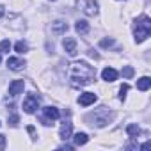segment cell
Here are the masks:
<instances>
[{
	"mask_svg": "<svg viewBox=\"0 0 151 151\" xmlns=\"http://www.w3.org/2000/svg\"><path fill=\"white\" fill-rule=\"evenodd\" d=\"M23 87H25V82H23V80H13V82L9 84V96H11V98L18 96V94L23 91Z\"/></svg>",
	"mask_w": 151,
	"mask_h": 151,
	"instance_id": "6",
	"label": "cell"
},
{
	"mask_svg": "<svg viewBox=\"0 0 151 151\" xmlns=\"http://www.w3.org/2000/svg\"><path fill=\"white\" fill-rule=\"evenodd\" d=\"M96 77V71L93 69V66H89L87 62H71L69 69H68V78L69 84L73 87H84L89 86Z\"/></svg>",
	"mask_w": 151,
	"mask_h": 151,
	"instance_id": "1",
	"label": "cell"
},
{
	"mask_svg": "<svg viewBox=\"0 0 151 151\" xmlns=\"http://www.w3.org/2000/svg\"><path fill=\"white\" fill-rule=\"evenodd\" d=\"M126 132H128V135H132V137H137V135L140 133V128H139L137 124H128V126H126Z\"/></svg>",
	"mask_w": 151,
	"mask_h": 151,
	"instance_id": "17",
	"label": "cell"
},
{
	"mask_svg": "<svg viewBox=\"0 0 151 151\" xmlns=\"http://www.w3.org/2000/svg\"><path fill=\"white\" fill-rule=\"evenodd\" d=\"M2 16H4V7L0 6V18H2Z\"/></svg>",
	"mask_w": 151,
	"mask_h": 151,
	"instance_id": "26",
	"label": "cell"
},
{
	"mask_svg": "<svg viewBox=\"0 0 151 151\" xmlns=\"http://www.w3.org/2000/svg\"><path fill=\"white\" fill-rule=\"evenodd\" d=\"M7 66H9V69L18 71V69H22L25 66V60L23 59H18V57H9L7 59Z\"/></svg>",
	"mask_w": 151,
	"mask_h": 151,
	"instance_id": "10",
	"label": "cell"
},
{
	"mask_svg": "<svg viewBox=\"0 0 151 151\" xmlns=\"http://www.w3.org/2000/svg\"><path fill=\"white\" fill-rule=\"evenodd\" d=\"M39 107V96L37 94H29L25 100H23V110L27 114H34Z\"/></svg>",
	"mask_w": 151,
	"mask_h": 151,
	"instance_id": "4",
	"label": "cell"
},
{
	"mask_svg": "<svg viewBox=\"0 0 151 151\" xmlns=\"http://www.w3.org/2000/svg\"><path fill=\"white\" fill-rule=\"evenodd\" d=\"M62 45H64V50H66L69 55H77V41H75L73 37H66Z\"/></svg>",
	"mask_w": 151,
	"mask_h": 151,
	"instance_id": "8",
	"label": "cell"
},
{
	"mask_svg": "<svg viewBox=\"0 0 151 151\" xmlns=\"http://www.w3.org/2000/svg\"><path fill=\"white\" fill-rule=\"evenodd\" d=\"M84 13L89 14V16H94L98 13V4L94 2V0H89V2L86 4V7H84Z\"/></svg>",
	"mask_w": 151,
	"mask_h": 151,
	"instance_id": "13",
	"label": "cell"
},
{
	"mask_svg": "<svg viewBox=\"0 0 151 151\" xmlns=\"http://www.w3.org/2000/svg\"><path fill=\"white\" fill-rule=\"evenodd\" d=\"M112 119H114V114H112L107 107H100L98 110H94V112H91L89 116H86L87 124H91V126H98V128L109 124Z\"/></svg>",
	"mask_w": 151,
	"mask_h": 151,
	"instance_id": "2",
	"label": "cell"
},
{
	"mask_svg": "<svg viewBox=\"0 0 151 151\" xmlns=\"http://www.w3.org/2000/svg\"><path fill=\"white\" fill-rule=\"evenodd\" d=\"M9 48H11L9 39H4L2 43H0V53H9Z\"/></svg>",
	"mask_w": 151,
	"mask_h": 151,
	"instance_id": "19",
	"label": "cell"
},
{
	"mask_svg": "<svg viewBox=\"0 0 151 151\" xmlns=\"http://www.w3.org/2000/svg\"><path fill=\"white\" fill-rule=\"evenodd\" d=\"M96 101V94L94 93H84V94H80V98H78V103L82 105V107H89V105H93Z\"/></svg>",
	"mask_w": 151,
	"mask_h": 151,
	"instance_id": "7",
	"label": "cell"
},
{
	"mask_svg": "<svg viewBox=\"0 0 151 151\" xmlns=\"http://www.w3.org/2000/svg\"><path fill=\"white\" fill-rule=\"evenodd\" d=\"M59 110L55 109V107H45L43 109V123L45 124H52V121H55V119H59Z\"/></svg>",
	"mask_w": 151,
	"mask_h": 151,
	"instance_id": "5",
	"label": "cell"
},
{
	"mask_svg": "<svg viewBox=\"0 0 151 151\" xmlns=\"http://www.w3.org/2000/svg\"><path fill=\"white\" fill-rule=\"evenodd\" d=\"M27 132H29V133H34V132H36V128H34V126H27Z\"/></svg>",
	"mask_w": 151,
	"mask_h": 151,
	"instance_id": "25",
	"label": "cell"
},
{
	"mask_svg": "<svg viewBox=\"0 0 151 151\" xmlns=\"http://www.w3.org/2000/svg\"><path fill=\"white\" fill-rule=\"evenodd\" d=\"M75 29H77L78 34H87V32H89V23H87L86 20H78L77 25H75Z\"/></svg>",
	"mask_w": 151,
	"mask_h": 151,
	"instance_id": "16",
	"label": "cell"
},
{
	"mask_svg": "<svg viewBox=\"0 0 151 151\" xmlns=\"http://www.w3.org/2000/svg\"><path fill=\"white\" fill-rule=\"evenodd\" d=\"M73 140H75V146H84V144H87L89 137H87V133H84V132H78V133H75Z\"/></svg>",
	"mask_w": 151,
	"mask_h": 151,
	"instance_id": "14",
	"label": "cell"
},
{
	"mask_svg": "<svg viewBox=\"0 0 151 151\" xmlns=\"http://www.w3.org/2000/svg\"><path fill=\"white\" fill-rule=\"evenodd\" d=\"M103 48H107V46H112L114 45V39H101V43H100Z\"/></svg>",
	"mask_w": 151,
	"mask_h": 151,
	"instance_id": "22",
	"label": "cell"
},
{
	"mask_svg": "<svg viewBox=\"0 0 151 151\" xmlns=\"http://www.w3.org/2000/svg\"><path fill=\"white\" fill-rule=\"evenodd\" d=\"M151 34V20L147 16H140L135 22V39L137 43H142L146 37H149Z\"/></svg>",
	"mask_w": 151,
	"mask_h": 151,
	"instance_id": "3",
	"label": "cell"
},
{
	"mask_svg": "<svg viewBox=\"0 0 151 151\" xmlns=\"http://www.w3.org/2000/svg\"><path fill=\"white\" fill-rule=\"evenodd\" d=\"M14 48H16V52H18V53H25V52L29 50V46H27V43H25V41H18Z\"/></svg>",
	"mask_w": 151,
	"mask_h": 151,
	"instance_id": "18",
	"label": "cell"
},
{
	"mask_svg": "<svg viewBox=\"0 0 151 151\" xmlns=\"http://www.w3.org/2000/svg\"><path fill=\"white\" fill-rule=\"evenodd\" d=\"M9 123H11L13 126H16V124H18V116H16V114H13V116L9 117Z\"/></svg>",
	"mask_w": 151,
	"mask_h": 151,
	"instance_id": "23",
	"label": "cell"
},
{
	"mask_svg": "<svg viewBox=\"0 0 151 151\" xmlns=\"http://www.w3.org/2000/svg\"><path fill=\"white\" fill-rule=\"evenodd\" d=\"M123 77H124V78H132V77H133V68L124 66V68H123Z\"/></svg>",
	"mask_w": 151,
	"mask_h": 151,
	"instance_id": "20",
	"label": "cell"
},
{
	"mask_svg": "<svg viewBox=\"0 0 151 151\" xmlns=\"http://www.w3.org/2000/svg\"><path fill=\"white\" fill-rule=\"evenodd\" d=\"M71 137V121L69 119H64L62 126H60V139L62 140H68Z\"/></svg>",
	"mask_w": 151,
	"mask_h": 151,
	"instance_id": "11",
	"label": "cell"
},
{
	"mask_svg": "<svg viewBox=\"0 0 151 151\" xmlns=\"http://www.w3.org/2000/svg\"><path fill=\"white\" fill-rule=\"evenodd\" d=\"M128 89H130V86H128V84H123V86H121V89H119V98H121V100H124V98H126Z\"/></svg>",
	"mask_w": 151,
	"mask_h": 151,
	"instance_id": "21",
	"label": "cell"
},
{
	"mask_svg": "<svg viewBox=\"0 0 151 151\" xmlns=\"http://www.w3.org/2000/svg\"><path fill=\"white\" fill-rule=\"evenodd\" d=\"M4 147H6V137L0 135V149H4Z\"/></svg>",
	"mask_w": 151,
	"mask_h": 151,
	"instance_id": "24",
	"label": "cell"
},
{
	"mask_svg": "<svg viewBox=\"0 0 151 151\" xmlns=\"http://www.w3.org/2000/svg\"><path fill=\"white\" fill-rule=\"evenodd\" d=\"M0 60H2V59H0Z\"/></svg>",
	"mask_w": 151,
	"mask_h": 151,
	"instance_id": "27",
	"label": "cell"
},
{
	"mask_svg": "<svg viewBox=\"0 0 151 151\" xmlns=\"http://www.w3.org/2000/svg\"><path fill=\"white\" fill-rule=\"evenodd\" d=\"M149 87H151V80L147 77H142V78L137 80V89L139 91H147Z\"/></svg>",
	"mask_w": 151,
	"mask_h": 151,
	"instance_id": "15",
	"label": "cell"
},
{
	"mask_svg": "<svg viewBox=\"0 0 151 151\" xmlns=\"http://www.w3.org/2000/svg\"><path fill=\"white\" fill-rule=\"evenodd\" d=\"M101 77H103V80H107V82H114V80L117 78V71H116L114 68H105V69L101 71Z\"/></svg>",
	"mask_w": 151,
	"mask_h": 151,
	"instance_id": "12",
	"label": "cell"
},
{
	"mask_svg": "<svg viewBox=\"0 0 151 151\" xmlns=\"http://www.w3.org/2000/svg\"><path fill=\"white\" fill-rule=\"evenodd\" d=\"M68 30V23L66 22H62V20H57V22H53L52 23V34H64Z\"/></svg>",
	"mask_w": 151,
	"mask_h": 151,
	"instance_id": "9",
	"label": "cell"
}]
</instances>
